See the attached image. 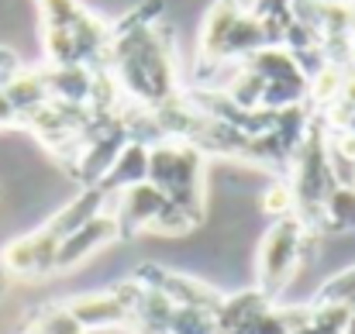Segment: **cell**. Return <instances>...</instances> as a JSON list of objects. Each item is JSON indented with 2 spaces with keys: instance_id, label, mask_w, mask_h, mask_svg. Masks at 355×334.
<instances>
[{
  "instance_id": "7",
  "label": "cell",
  "mask_w": 355,
  "mask_h": 334,
  "mask_svg": "<svg viewBox=\"0 0 355 334\" xmlns=\"http://www.w3.org/2000/svg\"><path fill=\"white\" fill-rule=\"evenodd\" d=\"M248 10H252L262 24L272 28V35L279 38V45H286V49L300 59V66H304L307 73H314V69L324 66V55H321L314 35H311V31L297 21V14H293V0H252Z\"/></svg>"
},
{
  "instance_id": "3",
  "label": "cell",
  "mask_w": 355,
  "mask_h": 334,
  "mask_svg": "<svg viewBox=\"0 0 355 334\" xmlns=\"http://www.w3.org/2000/svg\"><path fill=\"white\" fill-rule=\"evenodd\" d=\"M42 17L45 66L104 69L111 45V21L94 14L83 0H35Z\"/></svg>"
},
{
  "instance_id": "1",
  "label": "cell",
  "mask_w": 355,
  "mask_h": 334,
  "mask_svg": "<svg viewBox=\"0 0 355 334\" xmlns=\"http://www.w3.org/2000/svg\"><path fill=\"white\" fill-rule=\"evenodd\" d=\"M162 0H141L118 21H111V45L104 73L114 80L121 100L135 111L155 114L183 97L187 80L180 73L173 28L162 21Z\"/></svg>"
},
{
  "instance_id": "2",
  "label": "cell",
  "mask_w": 355,
  "mask_h": 334,
  "mask_svg": "<svg viewBox=\"0 0 355 334\" xmlns=\"http://www.w3.org/2000/svg\"><path fill=\"white\" fill-rule=\"evenodd\" d=\"M269 45H279V38L272 35L269 24H262L248 10V3L214 0L207 7L200 35H197V55H193V69H190L187 87L211 90L225 66H235L241 59H248L252 52L269 49Z\"/></svg>"
},
{
  "instance_id": "12",
  "label": "cell",
  "mask_w": 355,
  "mask_h": 334,
  "mask_svg": "<svg viewBox=\"0 0 355 334\" xmlns=\"http://www.w3.org/2000/svg\"><path fill=\"white\" fill-rule=\"evenodd\" d=\"M349 66L355 69V35H352V45H349Z\"/></svg>"
},
{
  "instance_id": "9",
  "label": "cell",
  "mask_w": 355,
  "mask_h": 334,
  "mask_svg": "<svg viewBox=\"0 0 355 334\" xmlns=\"http://www.w3.org/2000/svg\"><path fill=\"white\" fill-rule=\"evenodd\" d=\"M24 69V62H21V55L14 52V49H7V45H0V90L17 76Z\"/></svg>"
},
{
  "instance_id": "5",
  "label": "cell",
  "mask_w": 355,
  "mask_h": 334,
  "mask_svg": "<svg viewBox=\"0 0 355 334\" xmlns=\"http://www.w3.org/2000/svg\"><path fill=\"white\" fill-rule=\"evenodd\" d=\"M314 241H318V234L297 214L276 218L269 224V231L259 241V255H255V290L269 304H276L286 293V286L300 276Z\"/></svg>"
},
{
  "instance_id": "8",
  "label": "cell",
  "mask_w": 355,
  "mask_h": 334,
  "mask_svg": "<svg viewBox=\"0 0 355 334\" xmlns=\"http://www.w3.org/2000/svg\"><path fill=\"white\" fill-rule=\"evenodd\" d=\"M118 241H121V231H118L114 211H104V214L90 218L87 224H80L73 234H66L59 241L55 258H52V276H66V272L80 269L87 258H94L97 252H104L107 245H118Z\"/></svg>"
},
{
  "instance_id": "10",
  "label": "cell",
  "mask_w": 355,
  "mask_h": 334,
  "mask_svg": "<svg viewBox=\"0 0 355 334\" xmlns=\"http://www.w3.org/2000/svg\"><path fill=\"white\" fill-rule=\"evenodd\" d=\"M7 128H17V114H14L10 100H7L3 90H0V131H7Z\"/></svg>"
},
{
  "instance_id": "11",
  "label": "cell",
  "mask_w": 355,
  "mask_h": 334,
  "mask_svg": "<svg viewBox=\"0 0 355 334\" xmlns=\"http://www.w3.org/2000/svg\"><path fill=\"white\" fill-rule=\"evenodd\" d=\"M7 279H10V276H7V269H3V262H0V293L7 290Z\"/></svg>"
},
{
  "instance_id": "4",
  "label": "cell",
  "mask_w": 355,
  "mask_h": 334,
  "mask_svg": "<svg viewBox=\"0 0 355 334\" xmlns=\"http://www.w3.org/2000/svg\"><path fill=\"white\" fill-rule=\"evenodd\" d=\"M145 179L169 197L193 224L207 218V155L180 138H162L148 145Z\"/></svg>"
},
{
  "instance_id": "13",
  "label": "cell",
  "mask_w": 355,
  "mask_h": 334,
  "mask_svg": "<svg viewBox=\"0 0 355 334\" xmlns=\"http://www.w3.org/2000/svg\"><path fill=\"white\" fill-rule=\"evenodd\" d=\"M318 3H355V0H318Z\"/></svg>"
},
{
  "instance_id": "6",
  "label": "cell",
  "mask_w": 355,
  "mask_h": 334,
  "mask_svg": "<svg viewBox=\"0 0 355 334\" xmlns=\"http://www.w3.org/2000/svg\"><path fill=\"white\" fill-rule=\"evenodd\" d=\"M114 218H118L121 241L124 238H138V234H162V238H180L190 234L197 224L190 221L169 197H162L148 179L121 190L114 197Z\"/></svg>"
}]
</instances>
